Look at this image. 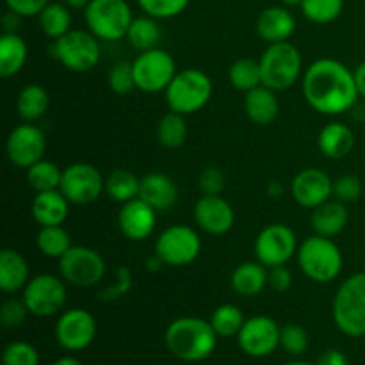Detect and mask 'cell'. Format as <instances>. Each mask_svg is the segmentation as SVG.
<instances>
[{"label":"cell","mask_w":365,"mask_h":365,"mask_svg":"<svg viewBox=\"0 0 365 365\" xmlns=\"http://www.w3.org/2000/svg\"><path fill=\"white\" fill-rule=\"evenodd\" d=\"M303 95L314 110L337 116L359 100L355 73L337 59H317L303 73Z\"/></svg>","instance_id":"obj_1"},{"label":"cell","mask_w":365,"mask_h":365,"mask_svg":"<svg viewBox=\"0 0 365 365\" xmlns=\"http://www.w3.org/2000/svg\"><path fill=\"white\" fill-rule=\"evenodd\" d=\"M164 342L175 359L195 364L212 355L217 344V334L210 321L200 317H178L166 328Z\"/></svg>","instance_id":"obj_2"},{"label":"cell","mask_w":365,"mask_h":365,"mask_svg":"<svg viewBox=\"0 0 365 365\" xmlns=\"http://www.w3.org/2000/svg\"><path fill=\"white\" fill-rule=\"evenodd\" d=\"M334 323L351 339L365 335V271L351 274L339 285L331 307Z\"/></svg>","instance_id":"obj_3"},{"label":"cell","mask_w":365,"mask_h":365,"mask_svg":"<svg viewBox=\"0 0 365 365\" xmlns=\"http://www.w3.org/2000/svg\"><path fill=\"white\" fill-rule=\"evenodd\" d=\"M296 255H298V264L303 274L317 284L337 280L344 266L341 248L330 237L317 234L307 237L299 245Z\"/></svg>","instance_id":"obj_4"},{"label":"cell","mask_w":365,"mask_h":365,"mask_svg":"<svg viewBox=\"0 0 365 365\" xmlns=\"http://www.w3.org/2000/svg\"><path fill=\"white\" fill-rule=\"evenodd\" d=\"M166 103L170 110L184 116L202 110L212 98L214 86L209 75L198 68H185L177 71L171 84L168 86Z\"/></svg>","instance_id":"obj_5"},{"label":"cell","mask_w":365,"mask_h":365,"mask_svg":"<svg viewBox=\"0 0 365 365\" xmlns=\"http://www.w3.org/2000/svg\"><path fill=\"white\" fill-rule=\"evenodd\" d=\"M262 84L274 91H285L299 81L303 73V59L298 46L289 41L273 43L260 57Z\"/></svg>","instance_id":"obj_6"},{"label":"cell","mask_w":365,"mask_h":365,"mask_svg":"<svg viewBox=\"0 0 365 365\" xmlns=\"http://www.w3.org/2000/svg\"><path fill=\"white\" fill-rule=\"evenodd\" d=\"M89 32L102 41H120L127 38L134 14L127 0H91L84 9Z\"/></svg>","instance_id":"obj_7"},{"label":"cell","mask_w":365,"mask_h":365,"mask_svg":"<svg viewBox=\"0 0 365 365\" xmlns=\"http://www.w3.org/2000/svg\"><path fill=\"white\" fill-rule=\"evenodd\" d=\"M53 59L59 61L66 70L73 73H86L96 68L100 63V43L93 32L81 31V29H71L59 39H53L52 43Z\"/></svg>","instance_id":"obj_8"},{"label":"cell","mask_w":365,"mask_h":365,"mask_svg":"<svg viewBox=\"0 0 365 365\" xmlns=\"http://www.w3.org/2000/svg\"><path fill=\"white\" fill-rule=\"evenodd\" d=\"M59 273L73 287H95L103 280L107 264L96 250L88 246H71L59 259Z\"/></svg>","instance_id":"obj_9"},{"label":"cell","mask_w":365,"mask_h":365,"mask_svg":"<svg viewBox=\"0 0 365 365\" xmlns=\"http://www.w3.org/2000/svg\"><path fill=\"white\" fill-rule=\"evenodd\" d=\"M21 299L32 316L52 317L59 314L66 303V282L63 277L50 273L32 277L21 292Z\"/></svg>","instance_id":"obj_10"},{"label":"cell","mask_w":365,"mask_h":365,"mask_svg":"<svg viewBox=\"0 0 365 365\" xmlns=\"http://www.w3.org/2000/svg\"><path fill=\"white\" fill-rule=\"evenodd\" d=\"M202 252L198 232L185 225H171L157 237L155 253L166 266L182 267L195 262Z\"/></svg>","instance_id":"obj_11"},{"label":"cell","mask_w":365,"mask_h":365,"mask_svg":"<svg viewBox=\"0 0 365 365\" xmlns=\"http://www.w3.org/2000/svg\"><path fill=\"white\" fill-rule=\"evenodd\" d=\"M134 78L138 89L145 93L166 91L177 75V64L171 53L164 48H152L139 52L134 63Z\"/></svg>","instance_id":"obj_12"},{"label":"cell","mask_w":365,"mask_h":365,"mask_svg":"<svg viewBox=\"0 0 365 365\" xmlns=\"http://www.w3.org/2000/svg\"><path fill=\"white\" fill-rule=\"evenodd\" d=\"M255 257L266 267L285 266L298 253V239L284 223L267 225L255 239Z\"/></svg>","instance_id":"obj_13"},{"label":"cell","mask_w":365,"mask_h":365,"mask_svg":"<svg viewBox=\"0 0 365 365\" xmlns=\"http://www.w3.org/2000/svg\"><path fill=\"white\" fill-rule=\"evenodd\" d=\"M61 192L75 205H89L106 191V178L98 168L88 163L70 164L63 170Z\"/></svg>","instance_id":"obj_14"},{"label":"cell","mask_w":365,"mask_h":365,"mask_svg":"<svg viewBox=\"0 0 365 365\" xmlns=\"http://www.w3.org/2000/svg\"><path fill=\"white\" fill-rule=\"evenodd\" d=\"M96 337V321L84 309H70L56 323V339L66 351L77 353L89 348Z\"/></svg>","instance_id":"obj_15"},{"label":"cell","mask_w":365,"mask_h":365,"mask_svg":"<svg viewBox=\"0 0 365 365\" xmlns=\"http://www.w3.org/2000/svg\"><path fill=\"white\" fill-rule=\"evenodd\" d=\"M46 150V138L43 130L36 125L25 121L24 125H18L7 135L6 152L7 159L16 168L29 170L32 164L43 159Z\"/></svg>","instance_id":"obj_16"},{"label":"cell","mask_w":365,"mask_h":365,"mask_svg":"<svg viewBox=\"0 0 365 365\" xmlns=\"http://www.w3.org/2000/svg\"><path fill=\"white\" fill-rule=\"evenodd\" d=\"M280 330L278 323L267 316H255L245 321L237 335L239 348L242 353L253 359H262L271 355L280 346Z\"/></svg>","instance_id":"obj_17"},{"label":"cell","mask_w":365,"mask_h":365,"mask_svg":"<svg viewBox=\"0 0 365 365\" xmlns=\"http://www.w3.org/2000/svg\"><path fill=\"white\" fill-rule=\"evenodd\" d=\"M291 195L298 205L314 210L334 196V180L319 168H305L292 178Z\"/></svg>","instance_id":"obj_18"},{"label":"cell","mask_w":365,"mask_h":365,"mask_svg":"<svg viewBox=\"0 0 365 365\" xmlns=\"http://www.w3.org/2000/svg\"><path fill=\"white\" fill-rule=\"evenodd\" d=\"M192 214H195L196 225L210 235L227 234L235 223L234 207L221 195H203L195 203Z\"/></svg>","instance_id":"obj_19"},{"label":"cell","mask_w":365,"mask_h":365,"mask_svg":"<svg viewBox=\"0 0 365 365\" xmlns=\"http://www.w3.org/2000/svg\"><path fill=\"white\" fill-rule=\"evenodd\" d=\"M118 225H120L121 234L127 239L134 242L145 241L155 230L157 210L141 198H134L127 203H121V209L118 212Z\"/></svg>","instance_id":"obj_20"},{"label":"cell","mask_w":365,"mask_h":365,"mask_svg":"<svg viewBox=\"0 0 365 365\" xmlns=\"http://www.w3.org/2000/svg\"><path fill=\"white\" fill-rule=\"evenodd\" d=\"M255 29L260 39H264L267 45H273L289 41V38L294 34L296 20L285 6H271L259 14Z\"/></svg>","instance_id":"obj_21"},{"label":"cell","mask_w":365,"mask_h":365,"mask_svg":"<svg viewBox=\"0 0 365 365\" xmlns=\"http://www.w3.org/2000/svg\"><path fill=\"white\" fill-rule=\"evenodd\" d=\"M139 198L148 203L150 207H153L157 212L170 210L178 202V185L170 175L153 171V173L145 175L141 178Z\"/></svg>","instance_id":"obj_22"},{"label":"cell","mask_w":365,"mask_h":365,"mask_svg":"<svg viewBox=\"0 0 365 365\" xmlns=\"http://www.w3.org/2000/svg\"><path fill=\"white\" fill-rule=\"evenodd\" d=\"M31 212L39 227H57L66 221L70 212V200L61 192V189L36 192Z\"/></svg>","instance_id":"obj_23"},{"label":"cell","mask_w":365,"mask_h":365,"mask_svg":"<svg viewBox=\"0 0 365 365\" xmlns=\"http://www.w3.org/2000/svg\"><path fill=\"white\" fill-rule=\"evenodd\" d=\"M31 280V266L20 252L4 248L0 252V289L6 294L24 291Z\"/></svg>","instance_id":"obj_24"},{"label":"cell","mask_w":365,"mask_h":365,"mask_svg":"<svg viewBox=\"0 0 365 365\" xmlns=\"http://www.w3.org/2000/svg\"><path fill=\"white\" fill-rule=\"evenodd\" d=\"M348 220L349 216L346 203L339 202V200H328L323 205L312 210L310 225H312L314 234L331 239L344 230Z\"/></svg>","instance_id":"obj_25"},{"label":"cell","mask_w":365,"mask_h":365,"mask_svg":"<svg viewBox=\"0 0 365 365\" xmlns=\"http://www.w3.org/2000/svg\"><path fill=\"white\" fill-rule=\"evenodd\" d=\"M245 110L250 120L257 125H271L280 113L277 91L260 84L245 96Z\"/></svg>","instance_id":"obj_26"},{"label":"cell","mask_w":365,"mask_h":365,"mask_svg":"<svg viewBox=\"0 0 365 365\" xmlns=\"http://www.w3.org/2000/svg\"><path fill=\"white\" fill-rule=\"evenodd\" d=\"M321 153L328 159H344L355 148V134L348 125L341 121H331L324 125L317 138Z\"/></svg>","instance_id":"obj_27"},{"label":"cell","mask_w":365,"mask_h":365,"mask_svg":"<svg viewBox=\"0 0 365 365\" xmlns=\"http://www.w3.org/2000/svg\"><path fill=\"white\" fill-rule=\"evenodd\" d=\"M267 282H269V271L259 260L239 264L230 278L232 289L245 298H253V296L260 294L266 289Z\"/></svg>","instance_id":"obj_28"},{"label":"cell","mask_w":365,"mask_h":365,"mask_svg":"<svg viewBox=\"0 0 365 365\" xmlns=\"http://www.w3.org/2000/svg\"><path fill=\"white\" fill-rule=\"evenodd\" d=\"M29 57V46L16 32H4L0 38V75L4 78L14 77L24 70Z\"/></svg>","instance_id":"obj_29"},{"label":"cell","mask_w":365,"mask_h":365,"mask_svg":"<svg viewBox=\"0 0 365 365\" xmlns=\"http://www.w3.org/2000/svg\"><path fill=\"white\" fill-rule=\"evenodd\" d=\"M48 93L43 86L39 84H29L18 93L16 98V110L20 118L29 123H34L39 118L45 116L48 110Z\"/></svg>","instance_id":"obj_30"},{"label":"cell","mask_w":365,"mask_h":365,"mask_svg":"<svg viewBox=\"0 0 365 365\" xmlns=\"http://www.w3.org/2000/svg\"><path fill=\"white\" fill-rule=\"evenodd\" d=\"M160 36V25L157 21V18L148 16H138L132 20L130 29L127 32V39L130 43V46L138 52H146V50H152L159 46Z\"/></svg>","instance_id":"obj_31"},{"label":"cell","mask_w":365,"mask_h":365,"mask_svg":"<svg viewBox=\"0 0 365 365\" xmlns=\"http://www.w3.org/2000/svg\"><path fill=\"white\" fill-rule=\"evenodd\" d=\"M141 178L128 170H114L106 177V192L110 200L118 203H127L139 198Z\"/></svg>","instance_id":"obj_32"},{"label":"cell","mask_w":365,"mask_h":365,"mask_svg":"<svg viewBox=\"0 0 365 365\" xmlns=\"http://www.w3.org/2000/svg\"><path fill=\"white\" fill-rule=\"evenodd\" d=\"M43 34L50 39H59L71 31V13L66 4L50 2L38 16Z\"/></svg>","instance_id":"obj_33"},{"label":"cell","mask_w":365,"mask_h":365,"mask_svg":"<svg viewBox=\"0 0 365 365\" xmlns=\"http://www.w3.org/2000/svg\"><path fill=\"white\" fill-rule=\"evenodd\" d=\"M36 246L45 257L59 260L73 245L63 225H57V227H39L36 234Z\"/></svg>","instance_id":"obj_34"},{"label":"cell","mask_w":365,"mask_h":365,"mask_svg":"<svg viewBox=\"0 0 365 365\" xmlns=\"http://www.w3.org/2000/svg\"><path fill=\"white\" fill-rule=\"evenodd\" d=\"M185 138H187V123L184 114L170 110L160 118L157 123V139L160 145L173 150L184 145Z\"/></svg>","instance_id":"obj_35"},{"label":"cell","mask_w":365,"mask_h":365,"mask_svg":"<svg viewBox=\"0 0 365 365\" xmlns=\"http://www.w3.org/2000/svg\"><path fill=\"white\" fill-rule=\"evenodd\" d=\"M228 78L232 86L242 93H248L252 89L259 88L262 84V71H260L259 61L252 57H242L237 59L228 70Z\"/></svg>","instance_id":"obj_36"},{"label":"cell","mask_w":365,"mask_h":365,"mask_svg":"<svg viewBox=\"0 0 365 365\" xmlns=\"http://www.w3.org/2000/svg\"><path fill=\"white\" fill-rule=\"evenodd\" d=\"M61 180H63V170H59V166L52 160L41 159L27 170V182L36 192L59 189Z\"/></svg>","instance_id":"obj_37"},{"label":"cell","mask_w":365,"mask_h":365,"mask_svg":"<svg viewBox=\"0 0 365 365\" xmlns=\"http://www.w3.org/2000/svg\"><path fill=\"white\" fill-rule=\"evenodd\" d=\"M209 321L217 337H237L246 319L245 314L237 305L225 303V305H220L214 310Z\"/></svg>","instance_id":"obj_38"},{"label":"cell","mask_w":365,"mask_h":365,"mask_svg":"<svg viewBox=\"0 0 365 365\" xmlns=\"http://www.w3.org/2000/svg\"><path fill=\"white\" fill-rule=\"evenodd\" d=\"M299 7L307 20L327 25L341 16L344 11V0H303Z\"/></svg>","instance_id":"obj_39"},{"label":"cell","mask_w":365,"mask_h":365,"mask_svg":"<svg viewBox=\"0 0 365 365\" xmlns=\"http://www.w3.org/2000/svg\"><path fill=\"white\" fill-rule=\"evenodd\" d=\"M107 84H109L110 91L118 96H125L128 95V93L134 91L138 86H135L132 63H128V61H120V63L114 64L109 70V75H107Z\"/></svg>","instance_id":"obj_40"},{"label":"cell","mask_w":365,"mask_h":365,"mask_svg":"<svg viewBox=\"0 0 365 365\" xmlns=\"http://www.w3.org/2000/svg\"><path fill=\"white\" fill-rule=\"evenodd\" d=\"M280 348L292 356H302L309 349V335L305 328L289 323L280 330Z\"/></svg>","instance_id":"obj_41"},{"label":"cell","mask_w":365,"mask_h":365,"mask_svg":"<svg viewBox=\"0 0 365 365\" xmlns=\"http://www.w3.org/2000/svg\"><path fill=\"white\" fill-rule=\"evenodd\" d=\"M143 13L157 20H168L175 18L185 11L189 6V0H138Z\"/></svg>","instance_id":"obj_42"},{"label":"cell","mask_w":365,"mask_h":365,"mask_svg":"<svg viewBox=\"0 0 365 365\" xmlns=\"http://www.w3.org/2000/svg\"><path fill=\"white\" fill-rule=\"evenodd\" d=\"M4 365H39V353L31 342L14 341L2 353Z\"/></svg>","instance_id":"obj_43"},{"label":"cell","mask_w":365,"mask_h":365,"mask_svg":"<svg viewBox=\"0 0 365 365\" xmlns=\"http://www.w3.org/2000/svg\"><path fill=\"white\" fill-rule=\"evenodd\" d=\"M132 284H134L132 271L128 267L120 266L116 269V274H114L113 284H109L106 289L98 291V299H102V302H114V299L123 298L127 292H130Z\"/></svg>","instance_id":"obj_44"},{"label":"cell","mask_w":365,"mask_h":365,"mask_svg":"<svg viewBox=\"0 0 365 365\" xmlns=\"http://www.w3.org/2000/svg\"><path fill=\"white\" fill-rule=\"evenodd\" d=\"M29 314L31 312H29L24 299L9 298L0 305V323H2V327L7 328V330L18 328L25 323Z\"/></svg>","instance_id":"obj_45"},{"label":"cell","mask_w":365,"mask_h":365,"mask_svg":"<svg viewBox=\"0 0 365 365\" xmlns=\"http://www.w3.org/2000/svg\"><path fill=\"white\" fill-rule=\"evenodd\" d=\"M364 185L356 175H342L334 180V198L342 203H353L362 196Z\"/></svg>","instance_id":"obj_46"},{"label":"cell","mask_w":365,"mask_h":365,"mask_svg":"<svg viewBox=\"0 0 365 365\" xmlns=\"http://www.w3.org/2000/svg\"><path fill=\"white\" fill-rule=\"evenodd\" d=\"M227 178L225 173L216 166H207L200 171L198 175V187L203 195H212L217 196L223 192Z\"/></svg>","instance_id":"obj_47"},{"label":"cell","mask_w":365,"mask_h":365,"mask_svg":"<svg viewBox=\"0 0 365 365\" xmlns=\"http://www.w3.org/2000/svg\"><path fill=\"white\" fill-rule=\"evenodd\" d=\"M50 4V0H6L7 9L16 13L21 18L39 16L43 9Z\"/></svg>","instance_id":"obj_48"},{"label":"cell","mask_w":365,"mask_h":365,"mask_svg":"<svg viewBox=\"0 0 365 365\" xmlns=\"http://www.w3.org/2000/svg\"><path fill=\"white\" fill-rule=\"evenodd\" d=\"M267 285H271V289L277 292H285L291 289L292 285V273L289 267L285 266H277L269 267V282Z\"/></svg>","instance_id":"obj_49"},{"label":"cell","mask_w":365,"mask_h":365,"mask_svg":"<svg viewBox=\"0 0 365 365\" xmlns=\"http://www.w3.org/2000/svg\"><path fill=\"white\" fill-rule=\"evenodd\" d=\"M316 365H349L348 356L339 349H327L319 355Z\"/></svg>","instance_id":"obj_50"},{"label":"cell","mask_w":365,"mask_h":365,"mask_svg":"<svg viewBox=\"0 0 365 365\" xmlns=\"http://www.w3.org/2000/svg\"><path fill=\"white\" fill-rule=\"evenodd\" d=\"M355 73V82H356V89H359V95L365 98V61L360 63L356 66V70L353 71Z\"/></svg>","instance_id":"obj_51"},{"label":"cell","mask_w":365,"mask_h":365,"mask_svg":"<svg viewBox=\"0 0 365 365\" xmlns=\"http://www.w3.org/2000/svg\"><path fill=\"white\" fill-rule=\"evenodd\" d=\"M20 18L16 13H13V11H9V13L6 14V18H4V24H6V32H16L18 29V24H20Z\"/></svg>","instance_id":"obj_52"},{"label":"cell","mask_w":365,"mask_h":365,"mask_svg":"<svg viewBox=\"0 0 365 365\" xmlns=\"http://www.w3.org/2000/svg\"><path fill=\"white\" fill-rule=\"evenodd\" d=\"M166 266V264L163 262V259H160L157 253H153L150 259H146V269L150 271V273H157V271H160V267Z\"/></svg>","instance_id":"obj_53"},{"label":"cell","mask_w":365,"mask_h":365,"mask_svg":"<svg viewBox=\"0 0 365 365\" xmlns=\"http://www.w3.org/2000/svg\"><path fill=\"white\" fill-rule=\"evenodd\" d=\"M266 192H267V196H271V198H280V196L284 195V185H282V182L273 180L267 184Z\"/></svg>","instance_id":"obj_54"},{"label":"cell","mask_w":365,"mask_h":365,"mask_svg":"<svg viewBox=\"0 0 365 365\" xmlns=\"http://www.w3.org/2000/svg\"><path fill=\"white\" fill-rule=\"evenodd\" d=\"M70 9H86L89 6L91 0H63Z\"/></svg>","instance_id":"obj_55"},{"label":"cell","mask_w":365,"mask_h":365,"mask_svg":"<svg viewBox=\"0 0 365 365\" xmlns=\"http://www.w3.org/2000/svg\"><path fill=\"white\" fill-rule=\"evenodd\" d=\"M52 365H84V364H82L81 360L73 359V356H61V359H57Z\"/></svg>","instance_id":"obj_56"},{"label":"cell","mask_w":365,"mask_h":365,"mask_svg":"<svg viewBox=\"0 0 365 365\" xmlns=\"http://www.w3.org/2000/svg\"><path fill=\"white\" fill-rule=\"evenodd\" d=\"M280 2L284 4L285 7H298V6H302L303 0H280Z\"/></svg>","instance_id":"obj_57"},{"label":"cell","mask_w":365,"mask_h":365,"mask_svg":"<svg viewBox=\"0 0 365 365\" xmlns=\"http://www.w3.org/2000/svg\"><path fill=\"white\" fill-rule=\"evenodd\" d=\"M284 365H314V364L305 362V360H294V362H289V364H284Z\"/></svg>","instance_id":"obj_58"}]
</instances>
